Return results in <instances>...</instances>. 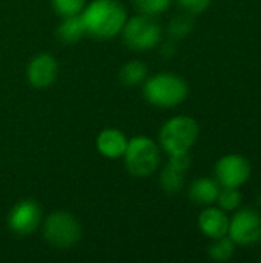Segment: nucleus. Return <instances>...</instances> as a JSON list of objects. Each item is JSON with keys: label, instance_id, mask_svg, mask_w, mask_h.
Segmentation results:
<instances>
[{"label": "nucleus", "instance_id": "nucleus-1", "mask_svg": "<svg viewBox=\"0 0 261 263\" xmlns=\"http://www.w3.org/2000/svg\"><path fill=\"white\" fill-rule=\"evenodd\" d=\"M86 34L95 39H111L122 32L128 15L117 0H94L82 11Z\"/></svg>", "mask_w": 261, "mask_h": 263}, {"label": "nucleus", "instance_id": "nucleus-2", "mask_svg": "<svg viewBox=\"0 0 261 263\" xmlns=\"http://www.w3.org/2000/svg\"><path fill=\"white\" fill-rule=\"evenodd\" d=\"M143 96L148 103L157 108H175L189 96L186 80L174 72H160L145 80Z\"/></svg>", "mask_w": 261, "mask_h": 263}, {"label": "nucleus", "instance_id": "nucleus-3", "mask_svg": "<svg viewBox=\"0 0 261 263\" xmlns=\"http://www.w3.org/2000/svg\"><path fill=\"white\" fill-rule=\"evenodd\" d=\"M200 126L189 116H175L169 119L160 129V146L168 156L186 154L197 143Z\"/></svg>", "mask_w": 261, "mask_h": 263}, {"label": "nucleus", "instance_id": "nucleus-4", "mask_svg": "<svg viewBox=\"0 0 261 263\" xmlns=\"http://www.w3.org/2000/svg\"><path fill=\"white\" fill-rule=\"evenodd\" d=\"M123 157L128 171L135 177H149L157 171L162 162L160 146L152 139L145 136L128 140Z\"/></svg>", "mask_w": 261, "mask_h": 263}, {"label": "nucleus", "instance_id": "nucleus-5", "mask_svg": "<svg viewBox=\"0 0 261 263\" xmlns=\"http://www.w3.org/2000/svg\"><path fill=\"white\" fill-rule=\"evenodd\" d=\"M125 43L135 51H148L155 48L162 40V26L154 15L138 14L126 20L123 29Z\"/></svg>", "mask_w": 261, "mask_h": 263}, {"label": "nucleus", "instance_id": "nucleus-6", "mask_svg": "<svg viewBox=\"0 0 261 263\" xmlns=\"http://www.w3.org/2000/svg\"><path fill=\"white\" fill-rule=\"evenodd\" d=\"M80 236L82 227L78 220L66 211L52 213L43 223L45 240L58 250H68L74 247L80 240Z\"/></svg>", "mask_w": 261, "mask_h": 263}, {"label": "nucleus", "instance_id": "nucleus-7", "mask_svg": "<svg viewBox=\"0 0 261 263\" xmlns=\"http://www.w3.org/2000/svg\"><path fill=\"white\" fill-rule=\"evenodd\" d=\"M261 231V214L254 208H238L229 217L228 236L238 247H251L258 242Z\"/></svg>", "mask_w": 261, "mask_h": 263}, {"label": "nucleus", "instance_id": "nucleus-8", "mask_svg": "<svg viewBox=\"0 0 261 263\" xmlns=\"http://www.w3.org/2000/svg\"><path fill=\"white\" fill-rule=\"evenodd\" d=\"M252 176L251 162L242 154H226L214 166V179L220 186L242 188Z\"/></svg>", "mask_w": 261, "mask_h": 263}, {"label": "nucleus", "instance_id": "nucleus-9", "mask_svg": "<svg viewBox=\"0 0 261 263\" xmlns=\"http://www.w3.org/2000/svg\"><path fill=\"white\" fill-rule=\"evenodd\" d=\"M42 222V210L34 200L18 202L8 216V227L18 236L34 233Z\"/></svg>", "mask_w": 261, "mask_h": 263}, {"label": "nucleus", "instance_id": "nucleus-10", "mask_svg": "<svg viewBox=\"0 0 261 263\" xmlns=\"http://www.w3.org/2000/svg\"><path fill=\"white\" fill-rule=\"evenodd\" d=\"M191 156L189 153L186 154H175L169 156L168 163L162 170L160 174V186L165 193L168 194H177L183 190L185 186V179L186 173L191 168Z\"/></svg>", "mask_w": 261, "mask_h": 263}, {"label": "nucleus", "instance_id": "nucleus-11", "mask_svg": "<svg viewBox=\"0 0 261 263\" xmlns=\"http://www.w3.org/2000/svg\"><path fill=\"white\" fill-rule=\"evenodd\" d=\"M28 80L34 88H48L51 86L58 74V65L57 60L51 54H38L35 55L29 65H28Z\"/></svg>", "mask_w": 261, "mask_h": 263}, {"label": "nucleus", "instance_id": "nucleus-12", "mask_svg": "<svg viewBox=\"0 0 261 263\" xmlns=\"http://www.w3.org/2000/svg\"><path fill=\"white\" fill-rule=\"evenodd\" d=\"M198 228L203 236L214 240L223 236H228L229 230V216L226 211L215 205L205 206L198 216Z\"/></svg>", "mask_w": 261, "mask_h": 263}, {"label": "nucleus", "instance_id": "nucleus-13", "mask_svg": "<svg viewBox=\"0 0 261 263\" xmlns=\"http://www.w3.org/2000/svg\"><path fill=\"white\" fill-rule=\"evenodd\" d=\"M220 188L222 186L214 177H198L191 183L188 196L194 205L205 208L209 205H215Z\"/></svg>", "mask_w": 261, "mask_h": 263}, {"label": "nucleus", "instance_id": "nucleus-14", "mask_svg": "<svg viewBox=\"0 0 261 263\" xmlns=\"http://www.w3.org/2000/svg\"><path fill=\"white\" fill-rule=\"evenodd\" d=\"M128 146L126 136L114 128L105 129L97 137V149L102 156L108 159H118L125 156Z\"/></svg>", "mask_w": 261, "mask_h": 263}, {"label": "nucleus", "instance_id": "nucleus-15", "mask_svg": "<svg viewBox=\"0 0 261 263\" xmlns=\"http://www.w3.org/2000/svg\"><path fill=\"white\" fill-rule=\"evenodd\" d=\"M86 34L85 23L80 14L63 17L62 23L57 28V37L65 45H74L82 40V37Z\"/></svg>", "mask_w": 261, "mask_h": 263}, {"label": "nucleus", "instance_id": "nucleus-16", "mask_svg": "<svg viewBox=\"0 0 261 263\" xmlns=\"http://www.w3.org/2000/svg\"><path fill=\"white\" fill-rule=\"evenodd\" d=\"M120 82L126 86H137L148 79V66L140 60H131L120 69Z\"/></svg>", "mask_w": 261, "mask_h": 263}, {"label": "nucleus", "instance_id": "nucleus-17", "mask_svg": "<svg viewBox=\"0 0 261 263\" xmlns=\"http://www.w3.org/2000/svg\"><path fill=\"white\" fill-rule=\"evenodd\" d=\"M235 243L229 236H223L218 239H214L212 243L208 248V254L214 262H228L235 254Z\"/></svg>", "mask_w": 261, "mask_h": 263}, {"label": "nucleus", "instance_id": "nucleus-18", "mask_svg": "<svg viewBox=\"0 0 261 263\" xmlns=\"http://www.w3.org/2000/svg\"><path fill=\"white\" fill-rule=\"evenodd\" d=\"M243 202V194L240 191V188H228V186H222L218 197H217V206L222 208L223 211L234 213L242 206Z\"/></svg>", "mask_w": 261, "mask_h": 263}, {"label": "nucleus", "instance_id": "nucleus-19", "mask_svg": "<svg viewBox=\"0 0 261 263\" xmlns=\"http://www.w3.org/2000/svg\"><path fill=\"white\" fill-rule=\"evenodd\" d=\"M192 29H194V15L186 14L183 11H182V14L175 15L169 22V26H168V32H169L171 39H174V40L186 37Z\"/></svg>", "mask_w": 261, "mask_h": 263}, {"label": "nucleus", "instance_id": "nucleus-20", "mask_svg": "<svg viewBox=\"0 0 261 263\" xmlns=\"http://www.w3.org/2000/svg\"><path fill=\"white\" fill-rule=\"evenodd\" d=\"M132 2L142 14H148L154 17L168 11L172 3V0H132Z\"/></svg>", "mask_w": 261, "mask_h": 263}, {"label": "nucleus", "instance_id": "nucleus-21", "mask_svg": "<svg viewBox=\"0 0 261 263\" xmlns=\"http://www.w3.org/2000/svg\"><path fill=\"white\" fill-rule=\"evenodd\" d=\"M85 5H86V0H52V6L60 17L80 14Z\"/></svg>", "mask_w": 261, "mask_h": 263}, {"label": "nucleus", "instance_id": "nucleus-22", "mask_svg": "<svg viewBox=\"0 0 261 263\" xmlns=\"http://www.w3.org/2000/svg\"><path fill=\"white\" fill-rule=\"evenodd\" d=\"M178 8L191 15H200L205 11H208V8L211 6L212 0H177Z\"/></svg>", "mask_w": 261, "mask_h": 263}, {"label": "nucleus", "instance_id": "nucleus-23", "mask_svg": "<svg viewBox=\"0 0 261 263\" xmlns=\"http://www.w3.org/2000/svg\"><path fill=\"white\" fill-rule=\"evenodd\" d=\"M175 52H177V43L174 39H171L169 42H166L163 45V54L166 57H172V55H175Z\"/></svg>", "mask_w": 261, "mask_h": 263}, {"label": "nucleus", "instance_id": "nucleus-24", "mask_svg": "<svg viewBox=\"0 0 261 263\" xmlns=\"http://www.w3.org/2000/svg\"><path fill=\"white\" fill-rule=\"evenodd\" d=\"M258 206H260V210H261V193H260V196H258Z\"/></svg>", "mask_w": 261, "mask_h": 263}, {"label": "nucleus", "instance_id": "nucleus-25", "mask_svg": "<svg viewBox=\"0 0 261 263\" xmlns=\"http://www.w3.org/2000/svg\"><path fill=\"white\" fill-rule=\"evenodd\" d=\"M258 243L261 245V231H260V237H258Z\"/></svg>", "mask_w": 261, "mask_h": 263}]
</instances>
